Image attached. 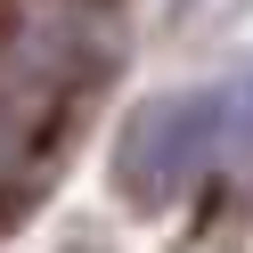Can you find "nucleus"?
<instances>
[{"mask_svg": "<svg viewBox=\"0 0 253 253\" xmlns=\"http://www.w3.org/2000/svg\"><path fill=\"white\" fill-rule=\"evenodd\" d=\"M220 131H229V98L220 90H164V98H139L131 123L115 139V188L139 212H164L196 188V171L212 164Z\"/></svg>", "mask_w": 253, "mask_h": 253, "instance_id": "obj_1", "label": "nucleus"}, {"mask_svg": "<svg viewBox=\"0 0 253 253\" xmlns=\"http://www.w3.org/2000/svg\"><path fill=\"white\" fill-rule=\"evenodd\" d=\"M66 253H106V245H66Z\"/></svg>", "mask_w": 253, "mask_h": 253, "instance_id": "obj_2", "label": "nucleus"}, {"mask_svg": "<svg viewBox=\"0 0 253 253\" xmlns=\"http://www.w3.org/2000/svg\"><path fill=\"white\" fill-rule=\"evenodd\" d=\"M0 220H8V212H0Z\"/></svg>", "mask_w": 253, "mask_h": 253, "instance_id": "obj_3", "label": "nucleus"}]
</instances>
